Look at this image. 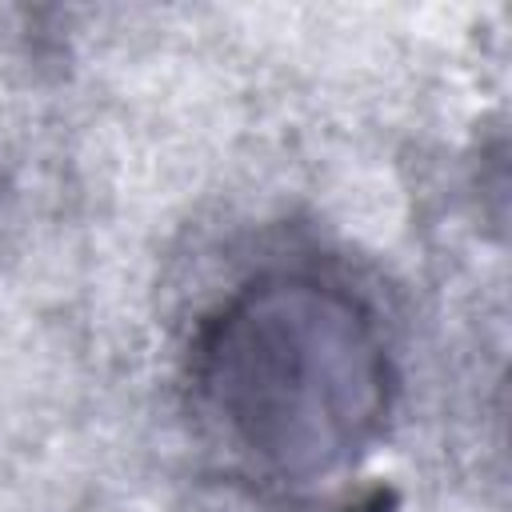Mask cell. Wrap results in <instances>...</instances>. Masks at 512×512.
<instances>
[{
	"label": "cell",
	"mask_w": 512,
	"mask_h": 512,
	"mask_svg": "<svg viewBox=\"0 0 512 512\" xmlns=\"http://www.w3.org/2000/svg\"><path fill=\"white\" fill-rule=\"evenodd\" d=\"M396 360L364 296L316 272H264L220 300L188 348L192 416L248 476L308 492L384 440Z\"/></svg>",
	"instance_id": "1"
}]
</instances>
